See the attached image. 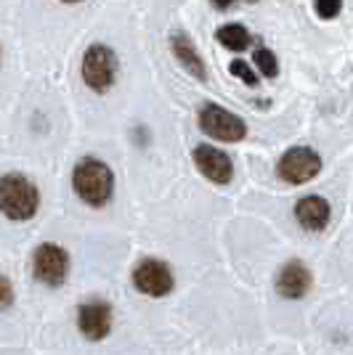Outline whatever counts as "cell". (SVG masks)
Listing matches in <instances>:
<instances>
[{"label":"cell","mask_w":353,"mask_h":355,"mask_svg":"<svg viewBox=\"0 0 353 355\" xmlns=\"http://www.w3.org/2000/svg\"><path fill=\"white\" fill-rule=\"evenodd\" d=\"M72 189L90 207H106L115 193V173L101 159L85 157L74 164Z\"/></svg>","instance_id":"6da1fadb"},{"label":"cell","mask_w":353,"mask_h":355,"mask_svg":"<svg viewBox=\"0 0 353 355\" xmlns=\"http://www.w3.org/2000/svg\"><path fill=\"white\" fill-rule=\"evenodd\" d=\"M40 207V191L30 178L8 173L0 178V212L8 220L24 223L32 220Z\"/></svg>","instance_id":"7a4b0ae2"},{"label":"cell","mask_w":353,"mask_h":355,"mask_svg":"<svg viewBox=\"0 0 353 355\" xmlns=\"http://www.w3.org/2000/svg\"><path fill=\"white\" fill-rule=\"evenodd\" d=\"M117 77V56L109 45H90L83 56V80L93 93H106Z\"/></svg>","instance_id":"3957f363"},{"label":"cell","mask_w":353,"mask_h":355,"mask_svg":"<svg viewBox=\"0 0 353 355\" xmlns=\"http://www.w3.org/2000/svg\"><path fill=\"white\" fill-rule=\"evenodd\" d=\"M32 276L40 284H45V286H51V289L61 286L69 276V254H67V250L54 244V241L40 244L32 254Z\"/></svg>","instance_id":"277c9868"},{"label":"cell","mask_w":353,"mask_h":355,"mask_svg":"<svg viewBox=\"0 0 353 355\" xmlns=\"http://www.w3.org/2000/svg\"><path fill=\"white\" fill-rule=\"evenodd\" d=\"M199 130L207 133L210 138H215V141L236 144V141H245L247 125H245V119L236 117L234 112H229L223 106L205 104L199 112Z\"/></svg>","instance_id":"5b68a950"},{"label":"cell","mask_w":353,"mask_h":355,"mask_svg":"<svg viewBox=\"0 0 353 355\" xmlns=\"http://www.w3.org/2000/svg\"><path fill=\"white\" fill-rule=\"evenodd\" d=\"M277 173L290 186H303L322 173V157L309 146H293L281 154Z\"/></svg>","instance_id":"8992f818"},{"label":"cell","mask_w":353,"mask_h":355,"mask_svg":"<svg viewBox=\"0 0 353 355\" xmlns=\"http://www.w3.org/2000/svg\"><path fill=\"white\" fill-rule=\"evenodd\" d=\"M133 286H136V292L147 297H167L176 286V279H173V270L167 263L147 257L133 270Z\"/></svg>","instance_id":"52a82bcc"},{"label":"cell","mask_w":353,"mask_h":355,"mask_svg":"<svg viewBox=\"0 0 353 355\" xmlns=\"http://www.w3.org/2000/svg\"><path fill=\"white\" fill-rule=\"evenodd\" d=\"M77 329L90 342H101L112 331V308L104 300H88L77 311Z\"/></svg>","instance_id":"ba28073f"},{"label":"cell","mask_w":353,"mask_h":355,"mask_svg":"<svg viewBox=\"0 0 353 355\" xmlns=\"http://www.w3.org/2000/svg\"><path fill=\"white\" fill-rule=\"evenodd\" d=\"M194 164H197V170L207 180H213L218 186L231 183V178H234V162H231V157L226 151H221V148L207 146V144H199V146L194 148Z\"/></svg>","instance_id":"9c48e42d"},{"label":"cell","mask_w":353,"mask_h":355,"mask_svg":"<svg viewBox=\"0 0 353 355\" xmlns=\"http://www.w3.org/2000/svg\"><path fill=\"white\" fill-rule=\"evenodd\" d=\"M313 286V273L303 260H290L277 276V292L284 300H303Z\"/></svg>","instance_id":"30bf717a"},{"label":"cell","mask_w":353,"mask_h":355,"mask_svg":"<svg viewBox=\"0 0 353 355\" xmlns=\"http://www.w3.org/2000/svg\"><path fill=\"white\" fill-rule=\"evenodd\" d=\"M295 218L300 223V228H306L311 234H319L329 225V218H332V207L324 196H303L297 205H295Z\"/></svg>","instance_id":"8fae6325"},{"label":"cell","mask_w":353,"mask_h":355,"mask_svg":"<svg viewBox=\"0 0 353 355\" xmlns=\"http://www.w3.org/2000/svg\"><path fill=\"white\" fill-rule=\"evenodd\" d=\"M173 53H176V59L183 64L186 72L194 74L197 80H207V69H205V64H202V56L197 53V48H194L189 35H173Z\"/></svg>","instance_id":"7c38bea8"},{"label":"cell","mask_w":353,"mask_h":355,"mask_svg":"<svg viewBox=\"0 0 353 355\" xmlns=\"http://www.w3.org/2000/svg\"><path fill=\"white\" fill-rule=\"evenodd\" d=\"M215 37L229 51H245V48H250V32H247V27H242V24H223L221 30L215 32Z\"/></svg>","instance_id":"4fadbf2b"},{"label":"cell","mask_w":353,"mask_h":355,"mask_svg":"<svg viewBox=\"0 0 353 355\" xmlns=\"http://www.w3.org/2000/svg\"><path fill=\"white\" fill-rule=\"evenodd\" d=\"M252 64L258 67V72L263 74V77H277V74H279V59H277V53H271L268 48H258V51L252 53Z\"/></svg>","instance_id":"5bb4252c"},{"label":"cell","mask_w":353,"mask_h":355,"mask_svg":"<svg viewBox=\"0 0 353 355\" xmlns=\"http://www.w3.org/2000/svg\"><path fill=\"white\" fill-rule=\"evenodd\" d=\"M229 72L234 74V77H239V80H242L245 85H250V88H255V85H258V74L252 72V67L247 64V61H242V59L231 61Z\"/></svg>","instance_id":"9a60e30c"},{"label":"cell","mask_w":353,"mask_h":355,"mask_svg":"<svg viewBox=\"0 0 353 355\" xmlns=\"http://www.w3.org/2000/svg\"><path fill=\"white\" fill-rule=\"evenodd\" d=\"M313 8H316L319 19L329 21V19H335V16L340 14V8H343V0H313Z\"/></svg>","instance_id":"2e32d148"},{"label":"cell","mask_w":353,"mask_h":355,"mask_svg":"<svg viewBox=\"0 0 353 355\" xmlns=\"http://www.w3.org/2000/svg\"><path fill=\"white\" fill-rule=\"evenodd\" d=\"M14 305V286H11V282L0 273V313L8 311Z\"/></svg>","instance_id":"e0dca14e"},{"label":"cell","mask_w":353,"mask_h":355,"mask_svg":"<svg viewBox=\"0 0 353 355\" xmlns=\"http://www.w3.org/2000/svg\"><path fill=\"white\" fill-rule=\"evenodd\" d=\"M213 6H215L218 11H223V8H229V6H231V0H213Z\"/></svg>","instance_id":"ac0fdd59"},{"label":"cell","mask_w":353,"mask_h":355,"mask_svg":"<svg viewBox=\"0 0 353 355\" xmlns=\"http://www.w3.org/2000/svg\"><path fill=\"white\" fill-rule=\"evenodd\" d=\"M61 3H83V0H61Z\"/></svg>","instance_id":"d6986e66"},{"label":"cell","mask_w":353,"mask_h":355,"mask_svg":"<svg viewBox=\"0 0 353 355\" xmlns=\"http://www.w3.org/2000/svg\"><path fill=\"white\" fill-rule=\"evenodd\" d=\"M250 3H255V0H250Z\"/></svg>","instance_id":"ffe728a7"}]
</instances>
